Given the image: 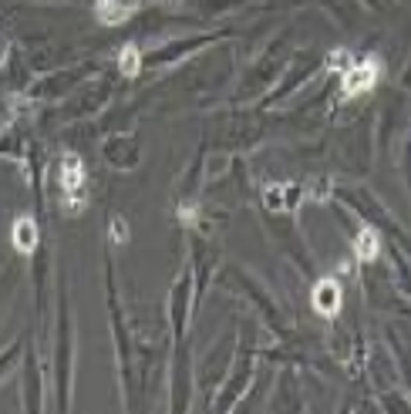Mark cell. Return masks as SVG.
I'll return each mask as SVG.
<instances>
[{
  "mask_svg": "<svg viewBox=\"0 0 411 414\" xmlns=\"http://www.w3.org/2000/svg\"><path fill=\"white\" fill-rule=\"evenodd\" d=\"M14 243H17L24 253H31V249H34V243H38V229H34L31 219H24V223L14 226Z\"/></svg>",
  "mask_w": 411,
  "mask_h": 414,
  "instance_id": "4",
  "label": "cell"
},
{
  "mask_svg": "<svg viewBox=\"0 0 411 414\" xmlns=\"http://www.w3.org/2000/svg\"><path fill=\"white\" fill-rule=\"evenodd\" d=\"M135 10V0H98V17L105 24H121Z\"/></svg>",
  "mask_w": 411,
  "mask_h": 414,
  "instance_id": "2",
  "label": "cell"
},
{
  "mask_svg": "<svg viewBox=\"0 0 411 414\" xmlns=\"http://www.w3.org/2000/svg\"><path fill=\"white\" fill-rule=\"evenodd\" d=\"M357 256L361 260H374L378 256V236L374 232H361L357 236Z\"/></svg>",
  "mask_w": 411,
  "mask_h": 414,
  "instance_id": "5",
  "label": "cell"
},
{
  "mask_svg": "<svg viewBox=\"0 0 411 414\" xmlns=\"http://www.w3.org/2000/svg\"><path fill=\"white\" fill-rule=\"evenodd\" d=\"M374 84V68L364 61V64H357V68H351L348 71V77H344V88H348V94H357L364 91V88H371Z\"/></svg>",
  "mask_w": 411,
  "mask_h": 414,
  "instance_id": "3",
  "label": "cell"
},
{
  "mask_svg": "<svg viewBox=\"0 0 411 414\" xmlns=\"http://www.w3.org/2000/svg\"><path fill=\"white\" fill-rule=\"evenodd\" d=\"M118 61H121V75H138V51L135 47H125L121 54H118Z\"/></svg>",
  "mask_w": 411,
  "mask_h": 414,
  "instance_id": "6",
  "label": "cell"
},
{
  "mask_svg": "<svg viewBox=\"0 0 411 414\" xmlns=\"http://www.w3.org/2000/svg\"><path fill=\"white\" fill-rule=\"evenodd\" d=\"M337 303H341V286H337V280H320L313 286V306H317L320 313L331 317L334 310H337Z\"/></svg>",
  "mask_w": 411,
  "mask_h": 414,
  "instance_id": "1",
  "label": "cell"
},
{
  "mask_svg": "<svg viewBox=\"0 0 411 414\" xmlns=\"http://www.w3.org/2000/svg\"><path fill=\"white\" fill-rule=\"evenodd\" d=\"M7 51H10V40H7V38H0V64L7 61Z\"/></svg>",
  "mask_w": 411,
  "mask_h": 414,
  "instance_id": "7",
  "label": "cell"
}]
</instances>
